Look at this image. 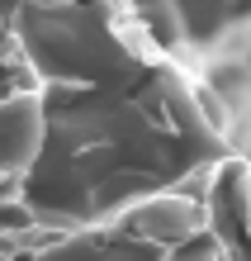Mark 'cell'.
I'll return each mask as SVG.
<instances>
[{"label": "cell", "instance_id": "6da1fadb", "mask_svg": "<svg viewBox=\"0 0 251 261\" xmlns=\"http://www.w3.org/2000/svg\"><path fill=\"white\" fill-rule=\"evenodd\" d=\"M114 228L123 238H133V242L180 247V242L209 233V219H204V204H194V199H185L176 190H161V195H147V199H137V204H128Z\"/></svg>", "mask_w": 251, "mask_h": 261}, {"label": "cell", "instance_id": "7a4b0ae2", "mask_svg": "<svg viewBox=\"0 0 251 261\" xmlns=\"http://www.w3.org/2000/svg\"><path fill=\"white\" fill-rule=\"evenodd\" d=\"M166 261H223V252H218V242H213L209 233H199V238H190V242H180V247H171Z\"/></svg>", "mask_w": 251, "mask_h": 261}]
</instances>
